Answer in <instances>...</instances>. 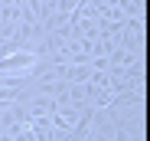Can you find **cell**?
<instances>
[{"label": "cell", "mask_w": 150, "mask_h": 141, "mask_svg": "<svg viewBox=\"0 0 150 141\" xmlns=\"http://www.w3.org/2000/svg\"><path fill=\"white\" fill-rule=\"evenodd\" d=\"M36 62H39V56L33 49H13V53L0 56V72H26Z\"/></svg>", "instance_id": "6da1fadb"}]
</instances>
